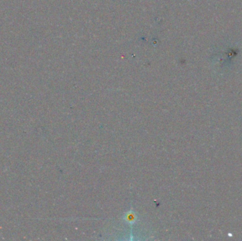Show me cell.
<instances>
[{
  "label": "cell",
  "mask_w": 242,
  "mask_h": 241,
  "mask_svg": "<svg viewBox=\"0 0 242 241\" xmlns=\"http://www.w3.org/2000/svg\"><path fill=\"white\" fill-rule=\"evenodd\" d=\"M126 220L128 222H132L133 223V222H134V221L135 220V216L133 215L132 213H130V214L126 217Z\"/></svg>",
  "instance_id": "1"
}]
</instances>
